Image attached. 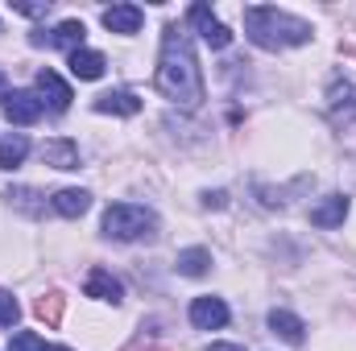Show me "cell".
Segmentation results:
<instances>
[{
	"label": "cell",
	"mask_w": 356,
	"mask_h": 351,
	"mask_svg": "<svg viewBox=\"0 0 356 351\" xmlns=\"http://www.w3.org/2000/svg\"><path fill=\"white\" fill-rule=\"evenodd\" d=\"M154 83H158V91H162L166 99H175V103H182V108H199V103H203V75H199L191 37H186L178 25H166L162 58H158Z\"/></svg>",
	"instance_id": "cell-1"
},
{
	"label": "cell",
	"mask_w": 356,
	"mask_h": 351,
	"mask_svg": "<svg viewBox=\"0 0 356 351\" xmlns=\"http://www.w3.org/2000/svg\"><path fill=\"white\" fill-rule=\"evenodd\" d=\"M245 29L249 37L261 46V50H286V46H302L311 42V25L290 17V12H277V8H245Z\"/></svg>",
	"instance_id": "cell-2"
},
{
	"label": "cell",
	"mask_w": 356,
	"mask_h": 351,
	"mask_svg": "<svg viewBox=\"0 0 356 351\" xmlns=\"http://www.w3.org/2000/svg\"><path fill=\"white\" fill-rule=\"evenodd\" d=\"M154 232H158V219L145 207L116 203L104 211V236H112V240H154Z\"/></svg>",
	"instance_id": "cell-3"
},
{
	"label": "cell",
	"mask_w": 356,
	"mask_h": 351,
	"mask_svg": "<svg viewBox=\"0 0 356 351\" xmlns=\"http://www.w3.org/2000/svg\"><path fill=\"white\" fill-rule=\"evenodd\" d=\"M186 17H191V25L199 29V37H203V42H207L211 50H224V46L232 42V33H228V25H224V21H216L207 4H191V12H186Z\"/></svg>",
	"instance_id": "cell-4"
},
{
	"label": "cell",
	"mask_w": 356,
	"mask_h": 351,
	"mask_svg": "<svg viewBox=\"0 0 356 351\" xmlns=\"http://www.w3.org/2000/svg\"><path fill=\"white\" fill-rule=\"evenodd\" d=\"M327 108H332V120L336 124H356V83L353 79H332Z\"/></svg>",
	"instance_id": "cell-5"
},
{
	"label": "cell",
	"mask_w": 356,
	"mask_h": 351,
	"mask_svg": "<svg viewBox=\"0 0 356 351\" xmlns=\"http://www.w3.org/2000/svg\"><path fill=\"white\" fill-rule=\"evenodd\" d=\"M0 99H4V116L13 124H33L42 116V99L33 91H4Z\"/></svg>",
	"instance_id": "cell-6"
},
{
	"label": "cell",
	"mask_w": 356,
	"mask_h": 351,
	"mask_svg": "<svg viewBox=\"0 0 356 351\" xmlns=\"http://www.w3.org/2000/svg\"><path fill=\"white\" fill-rule=\"evenodd\" d=\"M191 323H195L199 331H216V327L228 323V306H224L220 298H195V302H191Z\"/></svg>",
	"instance_id": "cell-7"
},
{
	"label": "cell",
	"mask_w": 356,
	"mask_h": 351,
	"mask_svg": "<svg viewBox=\"0 0 356 351\" xmlns=\"http://www.w3.org/2000/svg\"><path fill=\"white\" fill-rule=\"evenodd\" d=\"M42 162L54 166V170H79V145L67 141V137H54L42 145Z\"/></svg>",
	"instance_id": "cell-8"
},
{
	"label": "cell",
	"mask_w": 356,
	"mask_h": 351,
	"mask_svg": "<svg viewBox=\"0 0 356 351\" xmlns=\"http://www.w3.org/2000/svg\"><path fill=\"white\" fill-rule=\"evenodd\" d=\"M104 29H112V33H137L141 29V8L137 4H112V8H104Z\"/></svg>",
	"instance_id": "cell-9"
},
{
	"label": "cell",
	"mask_w": 356,
	"mask_h": 351,
	"mask_svg": "<svg viewBox=\"0 0 356 351\" xmlns=\"http://www.w3.org/2000/svg\"><path fill=\"white\" fill-rule=\"evenodd\" d=\"M95 112H108V116H137L141 112V99L133 91H104L95 99Z\"/></svg>",
	"instance_id": "cell-10"
},
{
	"label": "cell",
	"mask_w": 356,
	"mask_h": 351,
	"mask_svg": "<svg viewBox=\"0 0 356 351\" xmlns=\"http://www.w3.org/2000/svg\"><path fill=\"white\" fill-rule=\"evenodd\" d=\"M344 215H348V198H344V194H332V198H323L319 207H311V223H315V228H340Z\"/></svg>",
	"instance_id": "cell-11"
},
{
	"label": "cell",
	"mask_w": 356,
	"mask_h": 351,
	"mask_svg": "<svg viewBox=\"0 0 356 351\" xmlns=\"http://www.w3.org/2000/svg\"><path fill=\"white\" fill-rule=\"evenodd\" d=\"M83 289H88V298H99V302H120V281L108 273V268H91L88 281H83Z\"/></svg>",
	"instance_id": "cell-12"
},
{
	"label": "cell",
	"mask_w": 356,
	"mask_h": 351,
	"mask_svg": "<svg viewBox=\"0 0 356 351\" xmlns=\"http://www.w3.org/2000/svg\"><path fill=\"white\" fill-rule=\"evenodd\" d=\"M38 91L46 95V103H50L54 112H67V108H71V87H67L54 71H38Z\"/></svg>",
	"instance_id": "cell-13"
},
{
	"label": "cell",
	"mask_w": 356,
	"mask_h": 351,
	"mask_svg": "<svg viewBox=\"0 0 356 351\" xmlns=\"http://www.w3.org/2000/svg\"><path fill=\"white\" fill-rule=\"evenodd\" d=\"M67 67H71V75H75V79H88V83H91V79H99V75H104V67H108V62H104V54H99V50H75Z\"/></svg>",
	"instance_id": "cell-14"
},
{
	"label": "cell",
	"mask_w": 356,
	"mask_h": 351,
	"mask_svg": "<svg viewBox=\"0 0 356 351\" xmlns=\"http://www.w3.org/2000/svg\"><path fill=\"white\" fill-rule=\"evenodd\" d=\"M88 207H91V194H88V190L67 186V190H58V194H54V211H58V215H67V219H79Z\"/></svg>",
	"instance_id": "cell-15"
},
{
	"label": "cell",
	"mask_w": 356,
	"mask_h": 351,
	"mask_svg": "<svg viewBox=\"0 0 356 351\" xmlns=\"http://www.w3.org/2000/svg\"><path fill=\"white\" fill-rule=\"evenodd\" d=\"M63 310H67V298H63L58 289H50V293H42V298L33 302V314H38L46 327H58V323H63Z\"/></svg>",
	"instance_id": "cell-16"
},
{
	"label": "cell",
	"mask_w": 356,
	"mask_h": 351,
	"mask_svg": "<svg viewBox=\"0 0 356 351\" xmlns=\"http://www.w3.org/2000/svg\"><path fill=\"white\" fill-rule=\"evenodd\" d=\"M269 327H273V335H282L286 343H302V331H307L302 318H294L290 310H273V314H269Z\"/></svg>",
	"instance_id": "cell-17"
},
{
	"label": "cell",
	"mask_w": 356,
	"mask_h": 351,
	"mask_svg": "<svg viewBox=\"0 0 356 351\" xmlns=\"http://www.w3.org/2000/svg\"><path fill=\"white\" fill-rule=\"evenodd\" d=\"M25 153H29V141H25V132H13V137H4V141H0V170H13V166H21V162H25Z\"/></svg>",
	"instance_id": "cell-18"
},
{
	"label": "cell",
	"mask_w": 356,
	"mask_h": 351,
	"mask_svg": "<svg viewBox=\"0 0 356 351\" xmlns=\"http://www.w3.org/2000/svg\"><path fill=\"white\" fill-rule=\"evenodd\" d=\"M175 264H178L182 277H203L207 264H211V252H207V248H186V252H178Z\"/></svg>",
	"instance_id": "cell-19"
},
{
	"label": "cell",
	"mask_w": 356,
	"mask_h": 351,
	"mask_svg": "<svg viewBox=\"0 0 356 351\" xmlns=\"http://www.w3.org/2000/svg\"><path fill=\"white\" fill-rule=\"evenodd\" d=\"M50 37H54V46H67V50L75 54V50H83V37H88V29H83V21H63V25H58Z\"/></svg>",
	"instance_id": "cell-20"
},
{
	"label": "cell",
	"mask_w": 356,
	"mask_h": 351,
	"mask_svg": "<svg viewBox=\"0 0 356 351\" xmlns=\"http://www.w3.org/2000/svg\"><path fill=\"white\" fill-rule=\"evenodd\" d=\"M8 198H13V207H21L25 215H42V203H38L42 194H38V190H29V186H13Z\"/></svg>",
	"instance_id": "cell-21"
},
{
	"label": "cell",
	"mask_w": 356,
	"mask_h": 351,
	"mask_svg": "<svg viewBox=\"0 0 356 351\" xmlns=\"http://www.w3.org/2000/svg\"><path fill=\"white\" fill-rule=\"evenodd\" d=\"M17 318H21L17 298H13L8 289H0V327H17Z\"/></svg>",
	"instance_id": "cell-22"
},
{
	"label": "cell",
	"mask_w": 356,
	"mask_h": 351,
	"mask_svg": "<svg viewBox=\"0 0 356 351\" xmlns=\"http://www.w3.org/2000/svg\"><path fill=\"white\" fill-rule=\"evenodd\" d=\"M8 351H46V343H42L33 331H17L13 343H8Z\"/></svg>",
	"instance_id": "cell-23"
},
{
	"label": "cell",
	"mask_w": 356,
	"mask_h": 351,
	"mask_svg": "<svg viewBox=\"0 0 356 351\" xmlns=\"http://www.w3.org/2000/svg\"><path fill=\"white\" fill-rule=\"evenodd\" d=\"M13 8H17V12H25V17H46V12H50V4H25V0H17Z\"/></svg>",
	"instance_id": "cell-24"
},
{
	"label": "cell",
	"mask_w": 356,
	"mask_h": 351,
	"mask_svg": "<svg viewBox=\"0 0 356 351\" xmlns=\"http://www.w3.org/2000/svg\"><path fill=\"white\" fill-rule=\"evenodd\" d=\"M224 198H228L224 190H216V194H203V203H207V207H224Z\"/></svg>",
	"instance_id": "cell-25"
},
{
	"label": "cell",
	"mask_w": 356,
	"mask_h": 351,
	"mask_svg": "<svg viewBox=\"0 0 356 351\" xmlns=\"http://www.w3.org/2000/svg\"><path fill=\"white\" fill-rule=\"evenodd\" d=\"M207 351H245V348H236V343H211Z\"/></svg>",
	"instance_id": "cell-26"
},
{
	"label": "cell",
	"mask_w": 356,
	"mask_h": 351,
	"mask_svg": "<svg viewBox=\"0 0 356 351\" xmlns=\"http://www.w3.org/2000/svg\"><path fill=\"white\" fill-rule=\"evenodd\" d=\"M46 351H67V348H46Z\"/></svg>",
	"instance_id": "cell-27"
},
{
	"label": "cell",
	"mask_w": 356,
	"mask_h": 351,
	"mask_svg": "<svg viewBox=\"0 0 356 351\" xmlns=\"http://www.w3.org/2000/svg\"><path fill=\"white\" fill-rule=\"evenodd\" d=\"M0 91H4V75H0Z\"/></svg>",
	"instance_id": "cell-28"
}]
</instances>
